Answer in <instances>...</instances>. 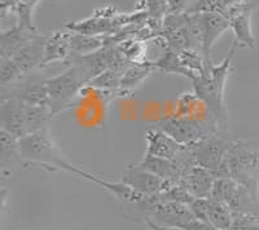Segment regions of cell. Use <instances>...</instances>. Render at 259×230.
I'll return each mask as SVG.
<instances>
[{"label": "cell", "mask_w": 259, "mask_h": 230, "mask_svg": "<svg viewBox=\"0 0 259 230\" xmlns=\"http://www.w3.org/2000/svg\"><path fill=\"white\" fill-rule=\"evenodd\" d=\"M136 11L147 12L149 18L163 20L167 15V2L166 0H140L136 4Z\"/></svg>", "instance_id": "obj_25"}, {"label": "cell", "mask_w": 259, "mask_h": 230, "mask_svg": "<svg viewBox=\"0 0 259 230\" xmlns=\"http://www.w3.org/2000/svg\"><path fill=\"white\" fill-rule=\"evenodd\" d=\"M153 64L154 66H156V70L165 71L166 74L182 75V77L187 78V79L189 80L196 78L192 74L191 71H188L184 66H183L182 61H180L179 53H178L177 50L166 48L165 52L162 53V56L159 57V59H157L156 61H153Z\"/></svg>", "instance_id": "obj_20"}, {"label": "cell", "mask_w": 259, "mask_h": 230, "mask_svg": "<svg viewBox=\"0 0 259 230\" xmlns=\"http://www.w3.org/2000/svg\"><path fill=\"white\" fill-rule=\"evenodd\" d=\"M46 40H47V36L38 34L12 59L24 75L29 74L30 71L35 68L41 66V62L45 59Z\"/></svg>", "instance_id": "obj_14"}, {"label": "cell", "mask_w": 259, "mask_h": 230, "mask_svg": "<svg viewBox=\"0 0 259 230\" xmlns=\"http://www.w3.org/2000/svg\"><path fill=\"white\" fill-rule=\"evenodd\" d=\"M193 17V22L197 29L200 36L201 50H202L205 66L212 64L211 50L218 39L231 29L230 20L222 13L217 12H203V13H191Z\"/></svg>", "instance_id": "obj_8"}, {"label": "cell", "mask_w": 259, "mask_h": 230, "mask_svg": "<svg viewBox=\"0 0 259 230\" xmlns=\"http://www.w3.org/2000/svg\"><path fill=\"white\" fill-rule=\"evenodd\" d=\"M18 150L24 165H38L50 171H66L91 183L94 180V175L74 165L62 155L48 127L18 140Z\"/></svg>", "instance_id": "obj_2"}, {"label": "cell", "mask_w": 259, "mask_h": 230, "mask_svg": "<svg viewBox=\"0 0 259 230\" xmlns=\"http://www.w3.org/2000/svg\"><path fill=\"white\" fill-rule=\"evenodd\" d=\"M53 118L50 107L34 106L15 97H2L0 124L15 139L20 140L27 135L48 127Z\"/></svg>", "instance_id": "obj_3"}, {"label": "cell", "mask_w": 259, "mask_h": 230, "mask_svg": "<svg viewBox=\"0 0 259 230\" xmlns=\"http://www.w3.org/2000/svg\"><path fill=\"white\" fill-rule=\"evenodd\" d=\"M121 181L130 188H133L135 192L140 193L143 195H157L163 193L165 190L170 189L174 186L175 183L166 181L157 175L147 171L143 167L135 163V164L127 165L121 177Z\"/></svg>", "instance_id": "obj_9"}, {"label": "cell", "mask_w": 259, "mask_h": 230, "mask_svg": "<svg viewBox=\"0 0 259 230\" xmlns=\"http://www.w3.org/2000/svg\"><path fill=\"white\" fill-rule=\"evenodd\" d=\"M223 9V0H197L187 13H203V12H217L222 13Z\"/></svg>", "instance_id": "obj_27"}, {"label": "cell", "mask_w": 259, "mask_h": 230, "mask_svg": "<svg viewBox=\"0 0 259 230\" xmlns=\"http://www.w3.org/2000/svg\"><path fill=\"white\" fill-rule=\"evenodd\" d=\"M66 64L69 65L68 69L61 74L46 79L53 117L62 110L71 107L77 96L82 93L92 80L91 74L84 66L74 61H68Z\"/></svg>", "instance_id": "obj_4"}, {"label": "cell", "mask_w": 259, "mask_h": 230, "mask_svg": "<svg viewBox=\"0 0 259 230\" xmlns=\"http://www.w3.org/2000/svg\"><path fill=\"white\" fill-rule=\"evenodd\" d=\"M39 33H32L30 30L16 24L13 27L4 30L0 34V57L13 59L25 45Z\"/></svg>", "instance_id": "obj_16"}, {"label": "cell", "mask_w": 259, "mask_h": 230, "mask_svg": "<svg viewBox=\"0 0 259 230\" xmlns=\"http://www.w3.org/2000/svg\"><path fill=\"white\" fill-rule=\"evenodd\" d=\"M9 93H11L9 96H2V97H15L21 100L22 102L29 103V105L45 106L51 109L50 93H48L46 80H43V82H38V80L29 82L21 88L13 89Z\"/></svg>", "instance_id": "obj_18"}, {"label": "cell", "mask_w": 259, "mask_h": 230, "mask_svg": "<svg viewBox=\"0 0 259 230\" xmlns=\"http://www.w3.org/2000/svg\"><path fill=\"white\" fill-rule=\"evenodd\" d=\"M39 2L40 0H21L15 11V15L17 16V25L30 30L32 33H39L32 21V15Z\"/></svg>", "instance_id": "obj_23"}, {"label": "cell", "mask_w": 259, "mask_h": 230, "mask_svg": "<svg viewBox=\"0 0 259 230\" xmlns=\"http://www.w3.org/2000/svg\"><path fill=\"white\" fill-rule=\"evenodd\" d=\"M156 70L153 62L144 61L138 64H131L124 70L119 88H118V97H127L135 93L136 89L142 86L143 82Z\"/></svg>", "instance_id": "obj_15"}, {"label": "cell", "mask_w": 259, "mask_h": 230, "mask_svg": "<svg viewBox=\"0 0 259 230\" xmlns=\"http://www.w3.org/2000/svg\"><path fill=\"white\" fill-rule=\"evenodd\" d=\"M71 31L57 30L47 36L45 47V59L40 68H47L55 62H66L71 54Z\"/></svg>", "instance_id": "obj_13"}, {"label": "cell", "mask_w": 259, "mask_h": 230, "mask_svg": "<svg viewBox=\"0 0 259 230\" xmlns=\"http://www.w3.org/2000/svg\"><path fill=\"white\" fill-rule=\"evenodd\" d=\"M183 230H218V229L212 226V225L207 224V222L200 221V220H197V218H194V220H192V221L189 222V224L187 225Z\"/></svg>", "instance_id": "obj_30"}, {"label": "cell", "mask_w": 259, "mask_h": 230, "mask_svg": "<svg viewBox=\"0 0 259 230\" xmlns=\"http://www.w3.org/2000/svg\"><path fill=\"white\" fill-rule=\"evenodd\" d=\"M214 181L211 171L194 163L184 169L179 184L194 198H210Z\"/></svg>", "instance_id": "obj_11"}, {"label": "cell", "mask_w": 259, "mask_h": 230, "mask_svg": "<svg viewBox=\"0 0 259 230\" xmlns=\"http://www.w3.org/2000/svg\"><path fill=\"white\" fill-rule=\"evenodd\" d=\"M0 163L3 180L11 177L16 167L24 165L18 150V140L7 131H0Z\"/></svg>", "instance_id": "obj_17"}, {"label": "cell", "mask_w": 259, "mask_h": 230, "mask_svg": "<svg viewBox=\"0 0 259 230\" xmlns=\"http://www.w3.org/2000/svg\"><path fill=\"white\" fill-rule=\"evenodd\" d=\"M200 105H203V103L193 91L184 92L178 98L177 110L174 115L179 118H193L194 112L197 111V107Z\"/></svg>", "instance_id": "obj_24"}, {"label": "cell", "mask_w": 259, "mask_h": 230, "mask_svg": "<svg viewBox=\"0 0 259 230\" xmlns=\"http://www.w3.org/2000/svg\"><path fill=\"white\" fill-rule=\"evenodd\" d=\"M24 74L21 73L12 59L0 57V84L6 87L9 83L21 79Z\"/></svg>", "instance_id": "obj_26"}, {"label": "cell", "mask_w": 259, "mask_h": 230, "mask_svg": "<svg viewBox=\"0 0 259 230\" xmlns=\"http://www.w3.org/2000/svg\"><path fill=\"white\" fill-rule=\"evenodd\" d=\"M159 130L167 133L170 137L179 142L186 148H192L200 141L205 140L219 131V126H209L205 122L196 118H179V117H170L159 123ZM223 131V130H222Z\"/></svg>", "instance_id": "obj_7"}, {"label": "cell", "mask_w": 259, "mask_h": 230, "mask_svg": "<svg viewBox=\"0 0 259 230\" xmlns=\"http://www.w3.org/2000/svg\"><path fill=\"white\" fill-rule=\"evenodd\" d=\"M231 142L232 141L226 137V131L219 130L188 149L196 164L211 171L215 179H223L231 177L227 164V153Z\"/></svg>", "instance_id": "obj_6"}, {"label": "cell", "mask_w": 259, "mask_h": 230, "mask_svg": "<svg viewBox=\"0 0 259 230\" xmlns=\"http://www.w3.org/2000/svg\"><path fill=\"white\" fill-rule=\"evenodd\" d=\"M227 164L232 180L259 195V141L231 142Z\"/></svg>", "instance_id": "obj_5"}, {"label": "cell", "mask_w": 259, "mask_h": 230, "mask_svg": "<svg viewBox=\"0 0 259 230\" xmlns=\"http://www.w3.org/2000/svg\"><path fill=\"white\" fill-rule=\"evenodd\" d=\"M21 0H0V12L2 17H6L8 13H15L16 7L18 6Z\"/></svg>", "instance_id": "obj_29"}, {"label": "cell", "mask_w": 259, "mask_h": 230, "mask_svg": "<svg viewBox=\"0 0 259 230\" xmlns=\"http://www.w3.org/2000/svg\"><path fill=\"white\" fill-rule=\"evenodd\" d=\"M167 15H182L188 12V0H166Z\"/></svg>", "instance_id": "obj_28"}, {"label": "cell", "mask_w": 259, "mask_h": 230, "mask_svg": "<svg viewBox=\"0 0 259 230\" xmlns=\"http://www.w3.org/2000/svg\"><path fill=\"white\" fill-rule=\"evenodd\" d=\"M92 183L100 185L103 189H105L106 192H109L117 199V202L119 204L136 203V202L143 201L147 197V195H143L140 193L135 192L133 188H130L128 185L123 184L122 181H119V183H108V181L101 180V179L95 176Z\"/></svg>", "instance_id": "obj_19"}, {"label": "cell", "mask_w": 259, "mask_h": 230, "mask_svg": "<svg viewBox=\"0 0 259 230\" xmlns=\"http://www.w3.org/2000/svg\"><path fill=\"white\" fill-rule=\"evenodd\" d=\"M254 6L247 2H242L233 7L226 17L230 20L231 29L235 34V41L240 48H255L256 40L251 31V16Z\"/></svg>", "instance_id": "obj_10"}, {"label": "cell", "mask_w": 259, "mask_h": 230, "mask_svg": "<svg viewBox=\"0 0 259 230\" xmlns=\"http://www.w3.org/2000/svg\"><path fill=\"white\" fill-rule=\"evenodd\" d=\"M207 211V224L212 225L218 230H230L233 224V213L230 206L224 202L214 201L211 198Z\"/></svg>", "instance_id": "obj_21"}, {"label": "cell", "mask_w": 259, "mask_h": 230, "mask_svg": "<svg viewBox=\"0 0 259 230\" xmlns=\"http://www.w3.org/2000/svg\"><path fill=\"white\" fill-rule=\"evenodd\" d=\"M237 45L235 40H233L232 45H231L228 54L226 59L215 65V64H210V65L205 66V71L201 75L192 79V87H193V92L200 98L201 102L203 103V106L206 107L207 111L212 117L219 128L223 131H227L228 128V111H227L226 106V86L228 82V77L231 73V66H232V61L236 56Z\"/></svg>", "instance_id": "obj_1"}, {"label": "cell", "mask_w": 259, "mask_h": 230, "mask_svg": "<svg viewBox=\"0 0 259 230\" xmlns=\"http://www.w3.org/2000/svg\"><path fill=\"white\" fill-rule=\"evenodd\" d=\"M188 148L180 145L162 130H149L145 133V154L165 159H178Z\"/></svg>", "instance_id": "obj_12"}, {"label": "cell", "mask_w": 259, "mask_h": 230, "mask_svg": "<svg viewBox=\"0 0 259 230\" xmlns=\"http://www.w3.org/2000/svg\"><path fill=\"white\" fill-rule=\"evenodd\" d=\"M106 47L105 36L84 35V34H71V53L90 54L95 53L101 48Z\"/></svg>", "instance_id": "obj_22"}]
</instances>
